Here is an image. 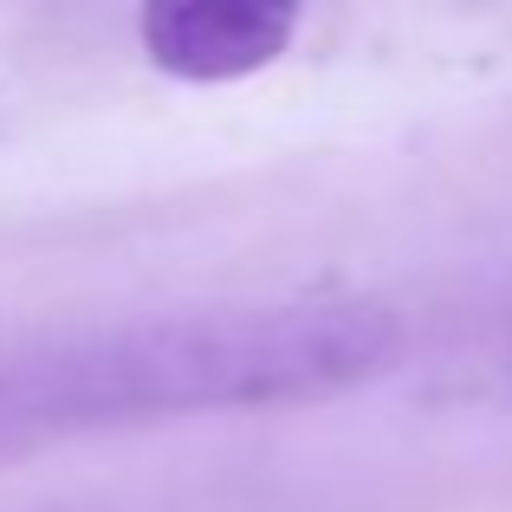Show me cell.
Listing matches in <instances>:
<instances>
[{
    "label": "cell",
    "instance_id": "7a4b0ae2",
    "mask_svg": "<svg viewBox=\"0 0 512 512\" xmlns=\"http://www.w3.org/2000/svg\"><path fill=\"white\" fill-rule=\"evenodd\" d=\"M305 0H143V52L188 85L253 78L292 46Z\"/></svg>",
    "mask_w": 512,
    "mask_h": 512
},
{
    "label": "cell",
    "instance_id": "6da1fadb",
    "mask_svg": "<svg viewBox=\"0 0 512 512\" xmlns=\"http://www.w3.org/2000/svg\"><path fill=\"white\" fill-rule=\"evenodd\" d=\"M402 357L396 312L363 299L214 305L0 344V448L195 415L331 402Z\"/></svg>",
    "mask_w": 512,
    "mask_h": 512
}]
</instances>
